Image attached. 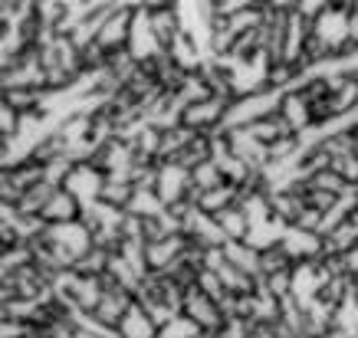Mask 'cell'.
Returning <instances> with one entry per match:
<instances>
[{"instance_id":"6da1fadb","label":"cell","mask_w":358,"mask_h":338,"mask_svg":"<svg viewBox=\"0 0 358 338\" xmlns=\"http://www.w3.org/2000/svg\"><path fill=\"white\" fill-rule=\"evenodd\" d=\"M280 102H282V92H273V89H263V92H253V96H243L237 98L227 112V122H224V128H250V125H257L260 119L273 115V112H280Z\"/></svg>"},{"instance_id":"7a4b0ae2","label":"cell","mask_w":358,"mask_h":338,"mask_svg":"<svg viewBox=\"0 0 358 338\" xmlns=\"http://www.w3.org/2000/svg\"><path fill=\"white\" fill-rule=\"evenodd\" d=\"M234 102L227 98H204V102H194V105H187L181 112V125L191 128L194 135H217L224 131V122H227V112Z\"/></svg>"},{"instance_id":"3957f363","label":"cell","mask_w":358,"mask_h":338,"mask_svg":"<svg viewBox=\"0 0 358 338\" xmlns=\"http://www.w3.org/2000/svg\"><path fill=\"white\" fill-rule=\"evenodd\" d=\"M181 316H187L201 332H220L224 328V312H220V302L204 295L201 289H187L185 293V306H181Z\"/></svg>"},{"instance_id":"277c9868","label":"cell","mask_w":358,"mask_h":338,"mask_svg":"<svg viewBox=\"0 0 358 338\" xmlns=\"http://www.w3.org/2000/svg\"><path fill=\"white\" fill-rule=\"evenodd\" d=\"M224 131H227V128H224ZM227 145H230V154H234L237 161L247 164L250 171L263 175V171L270 168V148L257 142L250 128H230L227 131Z\"/></svg>"},{"instance_id":"5b68a950","label":"cell","mask_w":358,"mask_h":338,"mask_svg":"<svg viewBox=\"0 0 358 338\" xmlns=\"http://www.w3.org/2000/svg\"><path fill=\"white\" fill-rule=\"evenodd\" d=\"M131 23H135V3H119L115 13L109 17V23L102 27L96 43L106 50V53H119V50H129L131 40Z\"/></svg>"},{"instance_id":"8992f818","label":"cell","mask_w":358,"mask_h":338,"mask_svg":"<svg viewBox=\"0 0 358 338\" xmlns=\"http://www.w3.org/2000/svg\"><path fill=\"white\" fill-rule=\"evenodd\" d=\"M191 171H185L181 164H158V197L164 200V207L174 204H191Z\"/></svg>"},{"instance_id":"52a82bcc","label":"cell","mask_w":358,"mask_h":338,"mask_svg":"<svg viewBox=\"0 0 358 338\" xmlns=\"http://www.w3.org/2000/svg\"><path fill=\"white\" fill-rule=\"evenodd\" d=\"M129 53L138 59V63H148L155 56L164 53L162 40L155 36L152 23H148V10L145 3H135V23H131V40H129Z\"/></svg>"},{"instance_id":"ba28073f","label":"cell","mask_w":358,"mask_h":338,"mask_svg":"<svg viewBox=\"0 0 358 338\" xmlns=\"http://www.w3.org/2000/svg\"><path fill=\"white\" fill-rule=\"evenodd\" d=\"M131 306H135V295H131L129 289H122L112 276H106V295H102V302H99V309H96L99 322L106 328H119Z\"/></svg>"},{"instance_id":"9c48e42d","label":"cell","mask_w":358,"mask_h":338,"mask_svg":"<svg viewBox=\"0 0 358 338\" xmlns=\"http://www.w3.org/2000/svg\"><path fill=\"white\" fill-rule=\"evenodd\" d=\"M282 250L293 256V263H315L326 256V240L319 237V233H309V230H299V227H289L286 230V237L280 243Z\"/></svg>"},{"instance_id":"30bf717a","label":"cell","mask_w":358,"mask_h":338,"mask_svg":"<svg viewBox=\"0 0 358 338\" xmlns=\"http://www.w3.org/2000/svg\"><path fill=\"white\" fill-rule=\"evenodd\" d=\"M102 187H106V175L96 171L92 164H76L69 181H66V191L76 197L83 207H86V204H96L99 197H102Z\"/></svg>"},{"instance_id":"8fae6325","label":"cell","mask_w":358,"mask_h":338,"mask_svg":"<svg viewBox=\"0 0 358 338\" xmlns=\"http://www.w3.org/2000/svg\"><path fill=\"white\" fill-rule=\"evenodd\" d=\"M46 237H50V243H56L59 250H66L69 256H76V263L96 247V243H92V233L83 227V220H79V223H63V227H46Z\"/></svg>"},{"instance_id":"7c38bea8","label":"cell","mask_w":358,"mask_h":338,"mask_svg":"<svg viewBox=\"0 0 358 338\" xmlns=\"http://www.w3.org/2000/svg\"><path fill=\"white\" fill-rule=\"evenodd\" d=\"M145 10H148V23H152L155 36L162 40L164 53H168V46L181 36V17H178V3H145Z\"/></svg>"},{"instance_id":"4fadbf2b","label":"cell","mask_w":358,"mask_h":338,"mask_svg":"<svg viewBox=\"0 0 358 338\" xmlns=\"http://www.w3.org/2000/svg\"><path fill=\"white\" fill-rule=\"evenodd\" d=\"M280 115L289 122V128L296 135H303L306 128H313V98L306 96L303 89H293V92H282V102H280Z\"/></svg>"},{"instance_id":"5bb4252c","label":"cell","mask_w":358,"mask_h":338,"mask_svg":"<svg viewBox=\"0 0 358 338\" xmlns=\"http://www.w3.org/2000/svg\"><path fill=\"white\" fill-rule=\"evenodd\" d=\"M79 220H83V204L66 187H59L43 210V223L46 227H63V223H79Z\"/></svg>"},{"instance_id":"9a60e30c","label":"cell","mask_w":358,"mask_h":338,"mask_svg":"<svg viewBox=\"0 0 358 338\" xmlns=\"http://www.w3.org/2000/svg\"><path fill=\"white\" fill-rule=\"evenodd\" d=\"M250 131H253V138H257L260 145H266V148H276V145H282V142H293V138H299L280 112H273V115L260 119L257 125H250Z\"/></svg>"},{"instance_id":"2e32d148","label":"cell","mask_w":358,"mask_h":338,"mask_svg":"<svg viewBox=\"0 0 358 338\" xmlns=\"http://www.w3.org/2000/svg\"><path fill=\"white\" fill-rule=\"evenodd\" d=\"M191 142H194V131L185 128V125L164 128L162 131V148H158V164H174Z\"/></svg>"},{"instance_id":"e0dca14e","label":"cell","mask_w":358,"mask_h":338,"mask_svg":"<svg viewBox=\"0 0 358 338\" xmlns=\"http://www.w3.org/2000/svg\"><path fill=\"white\" fill-rule=\"evenodd\" d=\"M240 204V194H237V187H214V191H207V194H201V200H197V210L201 214H207V217H220L224 210L230 207H237Z\"/></svg>"},{"instance_id":"ac0fdd59","label":"cell","mask_w":358,"mask_h":338,"mask_svg":"<svg viewBox=\"0 0 358 338\" xmlns=\"http://www.w3.org/2000/svg\"><path fill=\"white\" fill-rule=\"evenodd\" d=\"M119 335L122 338H158V325H155V318L135 302V306L129 309V316L122 318Z\"/></svg>"},{"instance_id":"d6986e66","label":"cell","mask_w":358,"mask_h":338,"mask_svg":"<svg viewBox=\"0 0 358 338\" xmlns=\"http://www.w3.org/2000/svg\"><path fill=\"white\" fill-rule=\"evenodd\" d=\"M270 207L276 220H282L286 227H296V220L303 217V210H306V200L289 194V191H270Z\"/></svg>"},{"instance_id":"ffe728a7","label":"cell","mask_w":358,"mask_h":338,"mask_svg":"<svg viewBox=\"0 0 358 338\" xmlns=\"http://www.w3.org/2000/svg\"><path fill=\"white\" fill-rule=\"evenodd\" d=\"M43 102H46V92H30V89H7V92H0V105H10L20 115L43 112Z\"/></svg>"},{"instance_id":"44dd1931","label":"cell","mask_w":358,"mask_h":338,"mask_svg":"<svg viewBox=\"0 0 358 338\" xmlns=\"http://www.w3.org/2000/svg\"><path fill=\"white\" fill-rule=\"evenodd\" d=\"M220 223V230H224V237H227V243H247V237H250V220H247V214L240 210V204L237 207H230V210H224L220 217H214Z\"/></svg>"},{"instance_id":"7402d4cb","label":"cell","mask_w":358,"mask_h":338,"mask_svg":"<svg viewBox=\"0 0 358 338\" xmlns=\"http://www.w3.org/2000/svg\"><path fill=\"white\" fill-rule=\"evenodd\" d=\"M224 253H227V263L230 266H237L240 273L260 276V253L253 250L250 243H227Z\"/></svg>"},{"instance_id":"603a6c76","label":"cell","mask_w":358,"mask_h":338,"mask_svg":"<svg viewBox=\"0 0 358 338\" xmlns=\"http://www.w3.org/2000/svg\"><path fill=\"white\" fill-rule=\"evenodd\" d=\"M164 200L158 197V191H135V197H131V204L125 214H131V217H141V220H155L164 214Z\"/></svg>"},{"instance_id":"cb8c5ba5","label":"cell","mask_w":358,"mask_h":338,"mask_svg":"<svg viewBox=\"0 0 358 338\" xmlns=\"http://www.w3.org/2000/svg\"><path fill=\"white\" fill-rule=\"evenodd\" d=\"M293 270H296L293 256L282 250V247H270V250L260 253V276H263V279L280 276V273H293Z\"/></svg>"},{"instance_id":"d4e9b609","label":"cell","mask_w":358,"mask_h":338,"mask_svg":"<svg viewBox=\"0 0 358 338\" xmlns=\"http://www.w3.org/2000/svg\"><path fill=\"white\" fill-rule=\"evenodd\" d=\"M131 197H135V184L131 181H115V177H106V187H102V204H109L115 210H129Z\"/></svg>"},{"instance_id":"484cf974","label":"cell","mask_w":358,"mask_h":338,"mask_svg":"<svg viewBox=\"0 0 358 338\" xmlns=\"http://www.w3.org/2000/svg\"><path fill=\"white\" fill-rule=\"evenodd\" d=\"M109 266H112V253H106V250H99V247H92V250H89L86 256L76 263V270H73V273L92 276V279H102V276H109Z\"/></svg>"},{"instance_id":"4316f807","label":"cell","mask_w":358,"mask_h":338,"mask_svg":"<svg viewBox=\"0 0 358 338\" xmlns=\"http://www.w3.org/2000/svg\"><path fill=\"white\" fill-rule=\"evenodd\" d=\"M210 158H214V154H210V135H194V142L187 145L174 164H181L185 171H194V168H201V164L210 161Z\"/></svg>"},{"instance_id":"83f0119b","label":"cell","mask_w":358,"mask_h":338,"mask_svg":"<svg viewBox=\"0 0 358 338\" xmlns=\"http://www.w3.org/2000/svg\"><path fill=\"white\" fill-rule=\"evenodd\" d=\"M191 184H194L201 194H207V191H214V187L227 184V177H224V171L217 168V161L210 158V161H204L201 168H194V171H191Z\"/></svg>"},{"instance_id":"f1b7e54d","label":"cell","mask_w":358,"mask_h":338,"mask_svg":"<svg viewBox=\"0 0 358 338\" xmlns=\"http://www.w3.org/2000/svg\"><path fill=\"white\" fill-rule=\"evenodd\" d=\"M27 266H33V250L27 247V243L13 247V250H0V276L20 273V270H27Z\"/></svg>"},{"instance_id":"f546056e","label":"cell","mask_w":358,"mask_h":338,"mask_svg":"<svg viewBox=\"0 0 358 338\" xmlns=\"http://www.w3.org/2000/svg\"><path fill=\"white\" fill-rule=\"evenodd\" d=\"M309 184L315 187V191H326V194H332V197H345V194H352L355 187L348 184L345 177L338 175V171H322V175H315V177H309Z\"/></svg>"},{"instance_id":"4dcf8cb0","label":"cell","mask_w":358,"mask_h":338,"mask_svg":"<svg viewBox=\"0 0 358 338\" xmlns=\"http://www.w3.org/2000/svg\"><path fill=\"white\" fill-rule=\"evenodd\" d=\"M201 335H204V332L187 316H174L171 322H164V325L158 328V338H201Z\"/></svg>"},{"instance_id":"1f68e13d","label":"cell","mask_w":358,"mask_h":338,"mask_svg":"<svg viewBox=\"0 0 358 338\" xmlns=\"http://www.w3.org/2000/svg\"><path fill=\"white\" fill-rule=\"evenodd\" d=\"M23 128V115L13 112L10 105H0V142H13Z\"/></svg>"},{"instance_id":"d6a6232c","label":"cell","mask_w":358,"mask_h":338,"mask_svg":"<svg viewBox=\"0 0 358 338\" xmlns=\"http://www.w3.org/2000/svg\"><path fill=\"white\" fill-rule=\"evenodd\" d=\"M194 289H201L204 295L217 299V302L224 299V295H227V289H224V283H220V276H217V273H207V270L197 276V286H194Z\"/></svg>"},{"instance_id":"836d02e7","label":"cell","mask_w":358,"mask_h":338,"mask_svg":"<svg viewBox=\"0 0 358 338\" xmlns=\"http://www.w3.org/2000/svg\"><path fill=\"white\" fill-rule=\"evenodd\" d=\"M250 332H253V325L247 318H227L220 328V338H250Z\"/></svg>"},{"instance_id":"e575fe53","label":"cell","mask_w":358,"mask_h":338,"mask_svg":"<svg viewBox=\"0 0 358 338\" xmlns=\"http://www.w3.org/2000/svg\"><path fill=\"white\" fill-rule=\"evenodd\" d=\"M30 328L33 325L17 318H0V338H30Z\"/></svg>"},{"instance_id":"d590c367","label":"cell","mask_w":358,"mask_h":338,"mask_svg":"<svg viewBox=\"0 0 358 338\" xmlns=\"http://www.w3.org/2000/svg\"><path fill=\"white\" fill-rule=\"evenodd\" d=\"M342 273H345L348 279H358V247L342 253Z\"/></svg>"},{"instance_id":"8d00e7d4","label":"cell","mask_w":358,"mask_h":338,"mask_svg":"<svg viewBox=\"0 0 358 338\" xmlns=\"http://www.w3.org/2000/svg\"><path fill=\"white\" fill-rule=\"evenodd\" d=\"M352 17L358 20V0H352Z\"/></svg>"},{"instance_id":"74e56055","label":"cell","mask_w":358,"mask_h":338,"mask_svg":"<svg viewBox=\"0 0 358 338\" xmlns=\"http://www.w3.org/2000/svg\"><path fill=\"white\" fill-rule=\"evenodd\" d=\"M201 338H220V332H204Z\"/></svg>"},{"instance_id":"f35d334b","label":"cell","mask_w":358,"mask_h":338,"mask_svg":"<svg viewBox=\"0 0 358 338\" xmlns=\"http://www.w3.org/2000/svg\"><path fill=\"white\" fill-rule=\"evenodd\" d=\"M352 220H355V223H358V204H355V210H352Z\"/></svg>"}]
</instances>
